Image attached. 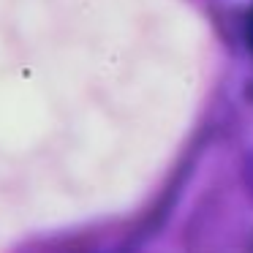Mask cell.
Returning a JSON list of instances; mask_svg holds the SVG:
<instances>
[{
  "instance_id": "6da1fadb",
  "label": "cell",
  "mask_w": 253,
  "mask_h": 253,
  "mask_svg": "<svg viewBox=\"0 0 253 253\" xmlns=\"http://www.w3.org/2000/svg\"><path fill=\"white\" fill-rule=\"evenodd\" d=\"M248 44H251V49H253V11H251V17H248Z\"/></svg>"
}]
</instances>
